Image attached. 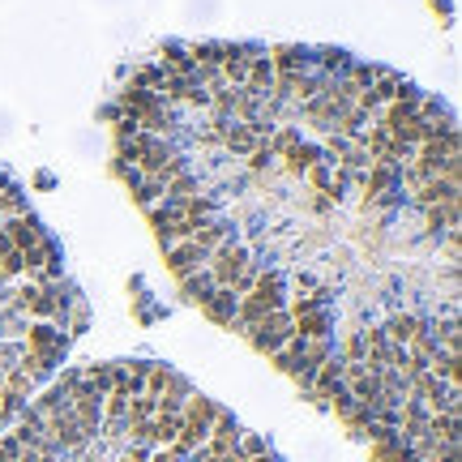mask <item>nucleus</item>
I'll list each match as a JSON object with an SVG mask.
<instances>
[{"instance_id": "412c9836", "label": "nucleus", "mask_w": 462, "mask_h": 462, "mask_svg": "<svg viewBox=\"0 0 462 462\" xmlns=\"http://www.w3.org/2000/svg\"><path fill=\"white\" fill-rule=\"evenodd\" d=\"M150 428H154V446H171L180 437V411H159Z\"/></svg>"}, {"instance_id": "6e6552de", "label": "nucleus", "mask_w": 462, "mask_h": 462, "mask_svg": "<svg viewBox=\"0 0 462 462\" xmlns=\"http://www.w3.org/2000/svg\"><path fill=\"white\" fill-rule=\"evenodd\" d=\"M26 347H30L34 356L60 360V351H64V334H60L56 326H30V330H26Z\"/></svg>"}, {"instance_id": "a211bd4d", "label": "nucleus", "mask_w": 462, "mask_h": 462, "mask_svg": "<svg viewBox=\"0 0 462 462\" xmlns=\"http://www.w3.org/2000/svg\"><path fill=\"white\" fill-rule=\"evenodd\" d=\"M317 159H321V146H313V141H296V146L283 154V167H287L291 176H304Z\"/></svg>"}, {"instance_id": "5701e85b", "label": "nucleus", "mask_w": 462, "mask_h": 462, "mask_svg": "<svg viewBox=\"0 0 462 462\" xmlns=\"http://www.w3.org/2000/svg\"><path fill=\"white\" fill-rule=\"evenodd\" d=\"M159 416V398H150V394H137V398H129V407H124V424H146V420H154Z\"/></svg>"}, {"instance_id": "c85d7f7f", "label": "nucleus", "mask_w": 462, "mask_h": 462, "mask_svg": "<svg viewBox=\"0 0 462 462\" xmlns=\"http://www.w3.org/2000/svg\"><path fill=\"white\" fill-rule=\"evenodd\" d=\"M133 197H137V206H146V210H150V206H159V201H163V180L146 176V180L133 189Z\"/></svg>"}, {"instance_id": "f03ea898", "label": "nucleus", "mask_w": 462, "mask_h": 462, "mask_svg": "<svg viewBox=\"0 0 462 462\" xmlns=\"http://www.w3.org/2000/svg\"><path fill=\"white\" fill-rule=\"evenodd\" d=\"M253 261V253L240 244V240H227V244H219L214 253H210V261H206V270H210V278H214V287H227L244 266Z\"/></svg>"}, {"instance_id": "a878e982", "label": "nucleus", "mask_w": 462, "mask_h": 462, "mask_svg": "<svg viewBox=\"0 0 462 462\" xmlns=\"http://www.w3.org/2000/svg\"><path fill=\"white\" fill-rule=\"evenodd\" d=\"M171 381H176V373H171L167 364H150V368H146V386H141V394L159 398V394H163V390H167Z\"/></svg>"}, {"instance_id": "473e14b6", "label": "nucleus", "mask_w": 462, "mask_h": 462, "mask_svg": "<svg viewBox=\"0 0 462 462\" xmlns=\"http://www.w3.org/2000/svg\"><path fill=\"white\" fill-rule=\"evenodd\" d=\"M338 360H351V364H356V360H364V330L347 338V347H343V356H338Z\"/></svg>"}, {"instance_id": "bb28decb", "label": "nucleus", "mask_w": 462, "mask_h": 462, "mask_svg": "<svg viewBox=\"0 0 462 462\" xmlns=\"http://www.w3.org/2000/svg\"><path fill=\"white\" fill-rule=\"evenodd\" d=\"M296 141H300V133H296L291 124H278V129H274V133L266 137V150H270L274 159H283V154H287V150H291Z\"/></svg>"}, {"instance_id": "9b49d317", "label": "nucleus", "mask_w": 462, "mask_h": 462, "mask_svg": "<svg viewBox=\"0 0 462 462\" xmlns=\"http://www.w3.org/2000/svg\"><path fill=\"white\" fill-rule=\"evenodd\" d=\"M360 184H364V193H368V197L394 193V184H398V167H394V163H373V167L360 176Z\"/></svg>"}, {"instance_id": "aec40b11", "label": "nucleus", "mask_w": 462, "mask_h": 462, "mask_svg": "<svg viewBox=\"0 0 462 462\" xmlns=\"http://www.w3.org/2000/svg\"><path fill=\"white\" fill-rule=\"evenodd\" d=\"M270 64H274V73H304L308 69V60H304L300 47H274L270 51Z\"/></svg>"}, {"instance_id": "f8f14e48", "label": "nucleus", "mask_w": 462, "mask_h": 462, "mask_svg": "<svg viewBox=\"0 0 462 462\" xmlns=\"http://www.w3.org/2000/svg\"><path fill=\"white\" fill-rule=\"evenodd\" d=\"M159 69H163V73H171V77H197L193 56H189L184 47H176V43H167V47L159 51Z\"/></svg>"}, {"instance_id": "0eeeda50", "label": "nucleus", "mask_w": 462, "mask_h": 462, "mask_svg": "<svg viewBox=\"0 0 462 462\" xmlns=\"http://www.w3.org/2000/svg\"><path fill=\"white\" fill-rule=\"evenodd\" d=\"M261 141H266V133H261L253 120H248V124H231V129H227V137H223V146H227L236 159H248Z\"/></svg>"}, {"instance_id": "2f4dec72", "label": "nucleus", "mask_w": 462, "mask_h": 462, "mask_svg": "<svg viewBox=\"0 0 462 462\" xmlns=\"http://www.w3.org/2000/svg\"><path fill=\"white\" fill-rule=\"evenodd\" d=\"M26 351V343H13V338H0V368H17V356Z\"/></svg>"}, {"instance_id": "ddd939ff", "label": "nucleus", "mask_w": 462, "mask_h": 462, "mask_svg": "<svg viewBox=\"0 0 462 462\" xmlns=\"http://www.w3.org/2000/svg\"><path fill=\"white\" fill-rule=\"evenodd\" d=\"M201 313L210 317V321H219V326H227L231 317H236V296L227 291V287H214L206 300H201Z\"/></svg>"}, {"instance_id": "4be33fe9", "label": "nucleus", "mask_w": 462, "mask_h": 462, "mask_svg": "<svg viewBox=\"0 0 462 462\" xmlns=\"http://www.w3.org/2000/svg\"><path fill=\"white\" fill-rule=\"evenodd\" d=\"M428 373H433V377H441L446 386H458L462 360H458V356H450V351H437V356H433V364H428Z\"/></svg>"}, {"instance_id": "f3484780", "label": "nucleus", "mask_w": 462, "mask_h": 462, "mask_svg": "<svg viewBox=\"0 0 462 462\" xmlns=\"http://www.w3.org/2000/svg\"><path fill=\"white\" fill-rule=\"evenodd\" d=\"M424 437H433V441H441V446L458 450V416L433 411V416H428V424H424Z\"/></svg>"}, {"instance_id": "dca6fc26", "label": "nucleus", "mask_w": 462, "mask_h": 462, "mask_svg": "<svg viewBox=\"0 0 462 462\" xmlns=\"http://www.w3.org/2000/svg\"><path fill=\"white\" fill-rule=\"evenodd\" d=\"M338 386H343V360H338V356H330V360L317 368V377H313V386H308V390H313V394L326 403V398H330Z\"/></svg>"}, {"instance_id": "e433bc0d", "label": "nucleus", "mask_w": 462, "mask_h": 462, "mask_svg": "<svg viewBox=\"0 0 462 462\" xmlns=\"http://www.w3.org/2000/svg\"><path fill=\"white\" fill-rule=\"evenodd\" d=\"M0 420H4V403H0Z\"/></svg>"}, {"instance_id": "c9c22d12", "label": "nucleus", "mask_w": 462, "mask_h": 462, "mask_svg": "<svg viewBox=\"0 0 462 462\" xmlns=\"http://www.w3.org/2000/svg\"><path fill=\"white\" fill-rule=\"evenodd\" d=\"M17 462H56V458H47V454H34V450H21V454H17Z\"/></svg>"}, {"instance_id": "39448f33", "label": "nucleus", "mask_w": 462, "mask_h": 462, "mask_svg": "<svg viewBox=\"0 0 462 462\" xmlns=\"http://www.w3.org/2000/svg\"><path fill=\"white\" fill-rule=\"evenodd\" d=\"M411 201H416L420 210L441 206V201H458V184H454V180H446V176H428L420 189H411Z\"/></svg>"}, {"instance_id": "f257e3e1", "label": "nucleus", "mask_w": 462, "mask_h": 462, "mask_svg": "<svg viewBox=\"0 0 462 462\" xmlns=\"http://www.w3.org/2000/svg\"><path fill=\"white\" fill-rule=\"evenodd\" d=\"M296 330H291V317H287V308H274V313H266L253 330H248V343L261 351V356H274L278 347H287V338H291Z\"/></svg>"}, {"instance_id": "f704fd0d", "label": "nucleus", "mask_w": 462, "mask_h": 462, "mask_svg": "<svg viewBox=\"0 0 462 462\" xmlns=\"http://www.w3.org/2000/svg\"><path fill=\"white\" fill-rule=\"evenodd\" d=\"M17 454H21V446H17L13 437H4V441H0V462H17Z\"/></svg>"}, {"instance_id": "7ed1b4c3", "label": "nucleus", "mask_w": 462, "mask_h": 462, "mask_svg": "<svg viewBox=\"0 0 462 462\" xmlns=\"http://www.w3.org/2000/svg\"><path fill=\"white\" fill-rule=\"evenodd\" d=\"M0 231H4V240H9V244H13L17 253H30V248H34L39 240H47V236H43V227H39V223H34L30 214L4 219V223H0Z\"/></svg>"}, {"instance_id": "2eb2a0df", "label": "nucleus", "mask_w": 462, "mask_h": 462, "mask_svg": "<svg viewBox=\"0 0 462 462\" xmlns=\"http://www.w3.org/2000/svg\"><path fill=\"white\" fill-rule=\"evenodd\" d=\"M381 330H386V338H390V343L407 347V343H411V338H416V334L424 330V321H420L416 313H394V317H390V321H386Z\"/></svg>"}, {"instance_id": "7c9ffc66", "label": "nucleus", "mask_w": 462, "mask_h": 462, "mask_svg": "<svg viewBox=\"0 0 462 462\" xmlns=\"http://www.w3.org/2000/svg\"><path fill=\"white\" fill-rule=\"evenodd\" d=\"M81 381L94 386L99 394H107V390H111V364H90V368L81 373Z\"/></svg>"}, {"instance_id": "20e7f679", "label": "nucleus", "mask_w": 462, "mask_h": 462, "mask_svg": "<svg viewBox=\"0 0 462 462\" xmlns=\"http://www.w3.org/2000/svg\"><path fill=\"white\" fill-rule=\"evenodd\" d=\"M206 261H210V253H201V248H197L193 240H184V244L167 248V270H171L176 278H189V274L206 270Z\"/></svg>"}, {"instance_id": "9d476101", "label": "nucleus", "mask_w": 462, "mask_h": 462, "mask_svg": "<svg viewBox=\"0 0 462 462\" xmlns=\"http://www.w3.org/2000/svg\"><path fill=\"white\" fill-rule=\"evenodd\" d=\"M244 90L257 94V99H266L274 90V64H270V56H253V64L244 73Z\"/></svg>"}, {"instance_id": "b1692460", "label": "nucleus", "mask_w": 462, "mask_h": 462, "mask_svg": "<svg viewBox=\"0 0 462 462\" xmlns=\"http://www.w3.org/2000/svg\"><path fill=\"white\" fill-rule=\"evenodd\" d=\"M184 51L193 56V64H197V69H219V60H223L227 43H193V47H184Z\"/></svg>"}, {"instance_id": "cd10ccee", "label": "nucleus", "mask_w": 462, "mask_h": 462, "mask_svg": "<svg viewBox=\"0 0 462 462\" xmlns=\"http://www.w3.org/2000/svg\"><path fill=\"white\" fill-rule=\"evenodd\" d=\"M17 214H26L21 193H17L13 184H0V223H4V219H17Z\"/></svg>"}, {"instance_id": "4468645a", "label": "nucleus", "mask_w": 462, "mask_h": 462, "mask_svg": "<svg viewBox=\"0 0 462 462\" xmlns=\"http://www.w3.org/2000/svg\"><path fill=\"white\" fill-rule=\"evenodd\" d=\"M291 330L300 338H330V308H313V313L291 317Z\"/></svg>"}, {"instance_id": "6ab92c4d", "label": "nucleus", "mask_w": 462, "mask_h": 462, "mask_svg": "<svg viewBox=\"0 0 462 462\" xmlns=\"http://www.w3.org/2000/svg\"><path fill=\"white\" fill-rule=\"evenodd\" d=\"M428 227L433 231H458V201H441V206H428L424 210Z\"/></svg>"}, {"instance_id": "423d86ee", "label": "nucleus", "mask_w": 462, "mask_h": 462, "mask_svg": "<svg viewBox=\"0 0 462 462\" xmlns=\"http://www.w3.org/2000/svg\"><path fill=\"white\" fill-rule=\"evenodd\" d=\"M248 296L261 300L266 308H287V287H283V274H278V270H261Z\"/></svg>"}, {"instance_id": "c756f323", "label": "nucleus", "mask_w": 462, "mask_h": 462, "mask_svg": "<svg viewBox=\"0 0 462 462\" xmlns=\"http://www.w3.org/2000/svg\"><path fill=\"white\" fill-rule=\"evenodd\" d=\"M257 274H261V270H257V261H248V266L227 283V291H231L236 300H240V296H248V291H253V283H257Z\"/></svg>"}, {"instance_id": "72a5a7b5", "label": "nucleus", "mask_w": 462, "mask_h": 462, "mask_svg": "<svg viewBox=\"0 0 462 462\" xmlns=\"http://www.w3.org/2000/svg\"><path fill=\"white\" fill-rule=\"evenodd\" d=\"M270 163H274V154H270V150H266V141H261V146L248 154V167H253V171H266Z\"/></svg>"}, {"instance_id": "393cba45", "label": "nucleus", "mask_w": 462, "mask_h": 462, "mask_svg": "<svg viewBox=\"0 0 462 462\" xmlns=\"http://www.w3.org/2000/svg\"><path fill=\"white\" fill-rule=\"evenodd\" d=\"M180 291L189 296V300H206L210 291H214V278H210V270H197V274H189V278H180Z\"/></svg>"}, {"instance_id": "1a4fd4ad", "label": "nucleus", "mask_w": 462, "mask_h": 462, "mask_svg": "<svg viewBox=\"0 0 462 462\" xmlns=\"http://www.w3.org/2000/svg\"><path fill=\"white\" fill-rule=\"evenodd\" d=\"M253 56H257V51H248V47H227L223 60H219V77H223L227 86H244V73H248Z\"/></svg>"}]
</instances>
